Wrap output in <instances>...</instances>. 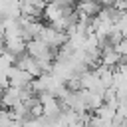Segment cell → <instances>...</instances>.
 Wrapping results in <instances>:
<instances>
[{
  "instance_id": "obj_1",
  "label": "cell",
  "mask_w": 127,
  "mask_h": 127,
  "mask_svg": "<svg viewBox=\"0 0 127 127\" xmlns=\"http://www.w3.org/2000/svg\"><path fill=\"white\" fill-rule=\"evenodd\" d=\"M38 38H40L42 42H46L50 48H60V46L67 40L65 32H60V30L52 28L50 24H42V28H40V32H38Z\"/></svg>"
},
{
  "instance_id": "obj_2",
  "label": "cell",
  "mask_w": 127,
  "mask_h": 127,
  "mask_svg": "<svg viewBox=\"0 0 127 127\" xmlns=\"http://www.w3.org/2000/svg\"><path fill=\"white\" fill-rule=\"evenodd\" d=\"M6 77H8V85H12V87H26L30 81H32V75L28 73V71H24V69H20L18 65H10L8 67V71H6Z\"/></svg>"
},
{
  "instance_id": "obj_3",
  "label": "cell",
  "mask_w": 127,
  "mask_h": 127,
  "mask_svg": "<svg viewBox=\"0 0 127 127\" xmlns=\"http://www.w3.org/2000/svg\"><path fill=\"white\" fill-rule=\"evenodd\" d=\"M18 103H20V89L18 87H12V85L4 87L2 97H0V107L2 109H12Z\"/></svg>"
},
{
  "instance_id": "obj_4",
  "label": "cell",
  "mask_w": 127,
  "mask_h": 127,
  "mask_svg": "<svg viewBox=\"0 0 127 127\" xmlns=\"http://www.w3.org/2000/svg\"><path fill=\"white\" fill-rule=\"evenodd\" d=\"M75 12L77 14H83V16H95L99 10H101V4L97 0H75Z\"/></svg>"
},
{
  "instance_id": "obj_5",
  "label": "cell",
  "mask_w": 127,
  "mask_h": 127,
  "mask_svg": "<svg viewBox=\"0 0 127 127\" xmlns=\"http://www.w3.org/2000/svg\"><path fill=\"white\" fill-rule=\"evenodd\" d=\"M113 50H115L119 56H125V52H127V42H125V38H123V40H119V42L113 46Z\"/></svg>"
}]
</instances>
